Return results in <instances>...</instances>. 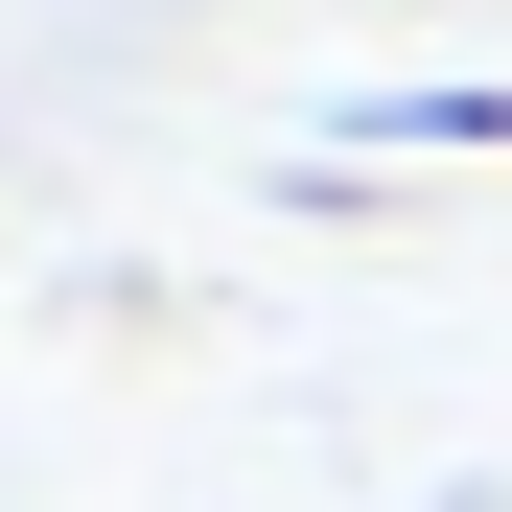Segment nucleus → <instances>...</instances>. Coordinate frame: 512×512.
<instances>
[{
    "instance_id": "nucleus-1",
    "label": "nucleus",
    "mask_w": 512,
    "mask_h": 512,
    "mask_svg": "<svg viewBox=\"0 0 512 512\" xmlns=\"http://www.w3.org/2000/svg\"><path fill=\"white\" fill-rule=\"evenodd\" d=\"M373 140H419V163H489V140H512V94H373Z\"/></svg>"
}]
</instances>
